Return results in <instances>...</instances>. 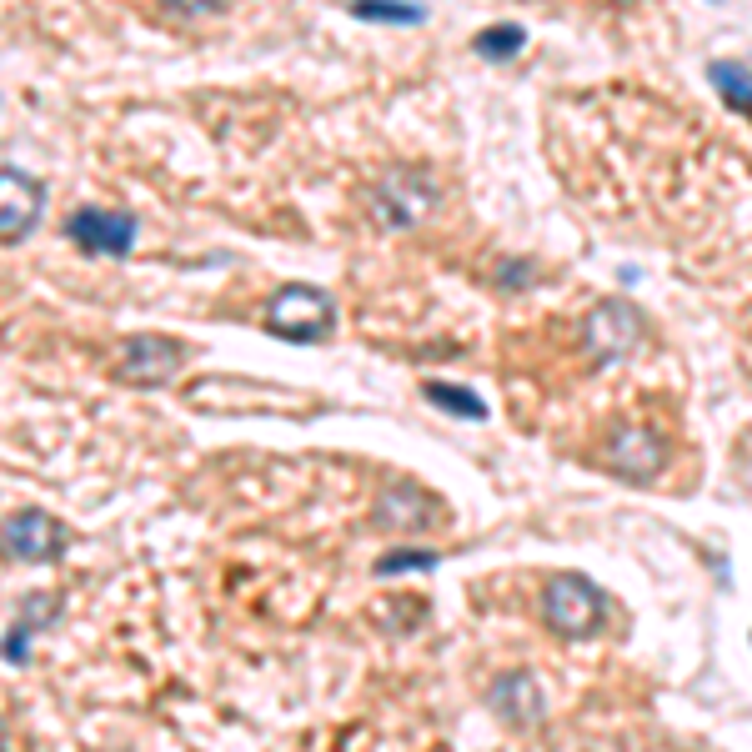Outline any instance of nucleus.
<instances>
[{
    "label": "nucleus",
    "mask_w": 752,
    "mask_h": 752,
    "mask_svg": "<svg viewBox=\"0 0 752 752\" xmlns=\"http://www.w3.org/2000/svg\"><path fill=\"white\" fill-rule=\"evenodd\" d=\"M186 366V346L171 336H126L116 356V376L126 387H166Z\"/></svg>",
    "instance_id": "39448f33"
},
{
    "label": "nucleus",
    "mask_w": 752,
    "mask_h": 752,
    "mask_svg": "<svg viewBox=\"0 0 752 752\" xmlns=\"http://www.w3.org/2000/svg\"><path fill=\"white\" fill-rule=\"evenodd\" d=\"M542 607H547V622H552L562 637H587V632H597V622H602V592H597L587 577H572V572H562V577L547 582Z\"/></svg>",
    "instance_id": "0eeeda50"
},
{
    "label": "nucleus",
    "mask_w": 752,
    "mask_h": 752,
    "mask_svg": "<svg viewBox=\"0 0 752 752\" xmlns=\"http://www.w3.org/2000/svg\"><path fill=\"white\" fill-rule=\"evenodd\" d=\"M191 412L211 417H306L316 412L311 397L281 387V382H251V376H196L186 387Z\"/></svg>",
    "instance_id": "f257e3e1"
},
{
    "label": "nucleus",
    "mask_w": 752,
    "mask_h": 752,
    "mask_svg": "<svg viewBox=\"0 0 752 752\" xmlns=\"http://www.w3.org/2000/svg\"><path fill=\"white\" fill-rule=\"evenodd\" d=\"M61 612V597L56 592H41V597H31L26 607H21V617H16V627L6 632V642H0V657L6 662H26L31 657V642H36V632L51 622Z\"/></svg>",
    "instance_id": "ddd939ff"
},
{
    "label": "nucleus",
    "mask_w": 752,
    "mask_h": 752,
    "mask_svg": "<svg viewBox=\"0 0 752 752\" xmlns=\"http://www.w3.org/2000/svg\"><path fill=\"white\" fill-rule=\"evenodd\" d=\"M487 702H492V712H497L502 722H512V727H532V722H542V712H547V697H542V687H537L532 672H507V677H497L492 692H487Z\"/></svg>",
    "instance_id": "f8f14e48"
},
{
    "label": "nucleus",
    "mask_w": 752,
    "mask_h": 752,
    "mask_svg": "<svg viewBox=\"0 0 752 752\" xmlns=\"http://www.w3.org/2000/svg\"><path fill=\"white\" fill-rule=\"evenodd\" d=\"M71 527L41 507H21L0 522V557L6 562H26V567H41V562H61L71 552Z\"/></svg>",
    "instance_id": "20e7f679"
},
{
    "label": "nucleus",
    "mask_w": 752,
    "mask_h": 752,
    "mask_svg": "<svg viewBox=\"0 0 752 752\" xmlns=\"http://www.w3.org/2000/svg\"><path fill=\"white\" fill-rule=\"evenodd\" d=\"M437 211V181L422 166H397L371 186V221L387 231H412Z\"/></svg>",
    "instance_id": "7ed1b4c3"
},
{
    "label": "nucleus",
    "mask_w": 752,
    "mask_h": 752,
    "mask_svg": "<svg viewBox=\"0 0 752 752\" xmlns=\"http://www.w3.org/2000/svg\"><path fill=\"white\" fill-rule=\"evenodd\" d=\"M417 567H437V552H392L376 562V577H397V572H417Z\"/></svg>",
    "instance_id": "a211bd4d"
},
{
    "label": "nucleus",
    "mask_w": 752,
    "mask_h": 752,
    "mask_svg": "<svg viewBox=\"0 0 752 752\" xmlns=\"http://www.w3.org/2000/svg\"><path fill=\"white\" fill-rule=\"evenodd\" d=\"M266 331L281 336V341H326L336 331V301L321 291V286H306V281H291L281 286L271 301H266Z\"/></svg>",
    "instance_id": "f03ea898"
},
{
    "label": "nucleus",
    "mask_w": 752,
    "mask_h": 752,
    "mask_svg": "<svg viewBox=\"0 0 752 752\" xmlns=\"http://www.w3.org/2000/svg\"><path fill=\"white\" fill-rule=\"evenodd\" d=\"M637 341H642V316H637L632 306L602 301V306L592 311V321H587V346H592L597 361H622V356L637 351Z\"/></svg>",
    "instance_id": "9b49d317"
},
{
    "label": "nucleus",
    "mask_w": 752,
    "mask_h": 752,
    "mask_svg": "<svg viewBox=\"0 0 752 752\" xmlns=\"http://www.w3.org/2000/svg\"><path fill=\"white\" fill-rule=\"evenodd\" d=\"M522 46H527L522 26H492V31L477 36V56H487V61H512Z\"/></svg>",
    "instance_id": "f3484780"
},
{
    "label": "nucleus",
    "mask_w": 752,
    "mask_h": 752,
    "mask_svg": "<svg viewBox=\"0 0 752 752\" xmlns=\"http://www.w3.org/2000/svg\"><path fill=\"white\" fill-rule=\"evenodd\" d=\"M41 211L46 186L21 166H0V241H26L41 226Z\"/></svg>",
    "instance_id": "6e6552de"
},
{
    "label": "nucleus",
    "mask_w": 752,
    "mask_h": 752,
    "mask_svg": "<svg viewBox=\"0 0 752 752\" xmlns=\"http://www.w3.org/2000/svg\"><path fill=\"white\" fill-rule=\"evenodd\" d=\"M712 86L722 91V101L742 116H752V71L732 66V61H712Z\"/></svg>",
    "instance_id": "2eb2a0df"
},
{
    "label": "nucleus",
    "mask_w": 752,
    "mask_h": 752,
    "mask_svg": "<svg viewBox=\"0 0 752 752\" xmlns=\"http://www.w3.org/2000/svg\"><path fill=\"white\" fill-rule=\"evenodd\" d=\"M171 11H181V16H211V11H221L226 0H166Z\"/></svg>",
    "instance_id": "6ab92c4d"
},
{
    "label": "nucleus",
    "mask_w": 752,
    "mask_h": 752,
    "mask_svg": "<svg viewBox=\"0 0 752 752\" xmlns=\"http://www.w3.org/2000/svg\"><path fill=\"white\" fill-rule=\"evenodd\" d=\"M432 522H437V497L412 477H397L376 497V527H387V532H422Z\"/></svg>",
    "instance_id": "9d476101"
},
{
    "label": "nucleus",
    "mask_w": 752,
    "mask_h": 752,
    "mask_svg": "<svg viewBox=\"0 0 752 752\" xmlns=\"http://www.w3.org/2000/svg\"><path fill=\"white\" fill-rule=\"evenodd\" d=\"M136 216L131 211H101V206H81L66 221V236L86 251V256H126L136 246Z\"/></svg>",
    "instance_id": "1a4fd4ad"
},
{
    "label": "nucleus",
    "mask_w": 752,
    "mask_h": 752,
    "mask_svg": "<svg viewBox=\"0 0 752 752\" xmlns=\"http://www.w3.org/2000/svg\"><path fill=\"white\" fill-rule=\"evenodd\" d=\"M602 462H607L617 477L647 487V482H657L662 467H667V442H662L657 427H642V422H637V427H617V432L607 437V447H602Z\"/></svg>",
    "instance_id": "423d86ee"
},
{
    "label": "nucleus",
    "mask_w": 752,
    "mask_h": 752,
    "mask_svg": "<svg viewBox=\"0 0 752 752\" xmlns=\"http://www.w3.org/2000/svg\"><path fill=\"white\" fill-rule=\"evenodd\" d=\"M351 16L356 21H387V26H417L427 11L412 6V0H356Z\"/></svg>",
    "instance_id": "dca6fc26"
},
{
    "label": "nucleus",
    "mask_w": 752,
    "mask_h": 752,
    "mask_svg": "<svg viewBox=\"0 0 752 752\" xmlns=\"http://www.w3.org/2000/svg\"><path fill=\"white\" fill-rule=\"evenodd\" d=\"M427 402L452 412V417H467V422H487V402L472 392V387H457V382H427Z\"/></svg>",
    "instance_id": "4468645a"
}]
</instances>
